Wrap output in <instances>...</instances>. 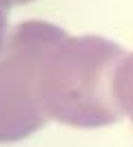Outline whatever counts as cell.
Returning <instances> with one entry per match:
<instances>
[{
	"mask_svg": "<svg viewBox=\"0 0 133 147\" xmlns=\"http://www.w3.org/2000/svg\"><path fill=\"white\" fill-rule=\"evenodd\" d=\"M20 2H27V0H20Z\"/></svg>",
	"mask_w": 133,
	"mask_h": 147,
	"instance_id": "obj_5",
	"label": "cell"
},
{
	"mask_svg": "<svg viewBox=\"0 0 133 147\" xmlns=\"http://www.w3.org/2000/svg\"><path fill=\"white\" fill-rule=\"evenodd\" d=\"M62 34L51 25L27 22L16 29L0 60V143L31 136L49 120L42 105V63Z\"/></svg>",
	"mask_w": 133,
	"mask_h": 147,
	"instance_id": "obj_2",
	"label": "cell"
},
{
	"mask_svg": "<svg viewBox=\"0 0 133 147\" xmlns=\"http://www.w3.org/2000/svg\"><path fill=\"white\" fill-rule=\"evenodd\" d=\"M122 51L100 38H62L42 63L40 89L47 116L71 127H104L118 123V71Z\"/></svg>",
	"mask_w": 133,
	"mask_h": 147,
	"instance_id": "obj_1",
	"label": "cell"
},
{
	"mask_svg": "<svg viewBox=\"0 0 133 147\" xmlns=\"http://www.w3.org/2000/svg\"><path fill=\"white\" fill-rule=\"evenodd\" d=\"M5 13H7V0H0V40H2V29H5Z\"/></svg>",
	"mask_w": 133,
	"mask_h": 147,
	"instance_id": "obj_4",
	"label": "cell"
},
{
	"mask_svg": "<svg viewBox=\"0 0 133 147\" xmlns=\"http://www.w3.org/2000/svg\"><path fill=\"white\" fill-rule=\"evenodd\" d=\"M118 100L122 105V109L129 114L133 120V56L120 67L118 71Z\"/></svg>",
	"mask_w": 133,
	"mask_h": 147,
	"instance_id": "obj_3",
	"label": "cell"
}]
</instances>
